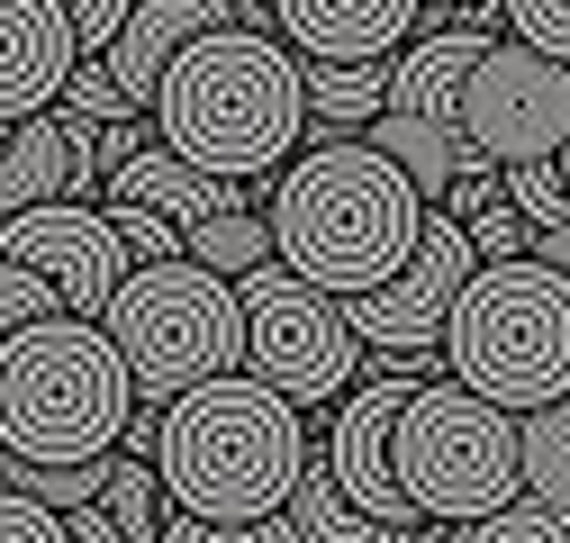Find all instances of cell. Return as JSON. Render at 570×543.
<instances>
[{
	"instance_id": "31",
	"label": "cell",
	"mask_w": 570,
	"mask_h": 543,
	"mask_svg": "<svg viewBox=\"0 0 570 543\" xmlns=\"http://www.w3.org/2000/svg\"><path fill=\"white\" fill-rule=\"evenodd\" d=\"M63 109H73V118H100V127H127V118H136V100L109 82V63H82L73 91H63Z\"/></svg>"
},
{
	"instance_id": "26",
	"label": "cell",
	"mask_w": 570,
	"mask_h": 543,
	"mask_svg": "<svg viewBox=\"0 0 570 543\" xmlns=\"http://www.w3.org/2000/svg\"><path fill=\"white\" fill-rule=\"evenodd\" d=\"M462 543H570V507H543V498H517V507H498L480 516Z\"/></svg>"
},
{
	"instance_id": "34",
	"label": "cell",
	"mask_w": 570,
	"mask_h": 543,
	"mask_svg": "<svg viewBox=\"0 0 570 543\" xmlns=\"http://www.w3.org/2000/svg\"><path fill=\"white\" fill-rule=\"evenodd\" d=\"M552 164H561V181H570V146H561V155H552Z\"/></svg>"
},
{
	"instance_id": "7",
	"label": "cell",
	"mask_w": 570,
	"mask_h": 543,
	"mask_svg": "<svg viewBox=\"0 0 570 543\" xmlns=\"http://www.w3.org/2000/svg\"><path fill=\"white\" fill-rule=\"evenodd\" d=\"M399 481L425 516L480 525L525 498V417L462 381H425L399 417Z\"/></svg>"
},
{
	"instance_id": "16",
	"label": "cell",
	"mask_w": 570,
	"mask_h": 543,
	"mask_svg": "<svg viewBox=\"0 0 570 543\" xmlns=\"http://www.w3.org/2000/svg\"><path fill=\"white\" fill-rule=\"evenodd\" d=\"M91 136H100V118H73V109L10 118V146H0V209L73 199L82 190V164H91Z\"/></svg>"
},
{
	"instance_id": "2",
	"label": "cell",
	"mask_w": 570,
	"mask_h": 543,
	"mask_svg": "<svg viewBox=\"0 0 570 543\" xmlns=\"http://www.w3.org/2000/svg\"><path fill=\"white\" fill-rule=\"evenodd\" d=\"M308 55L281 28H208L155 91V136L218 181H281L308 146Z\"/></svg>"
},
{
	"instance_id": "12",
	"label": "cell",
	"mask_w": 570,
	"mask_h": 543,
	"mask_svg": "<svg viewBox=\"0 0 570 543\" xmlns=\"http://www.w3.org/2000/svg\"><path fill=\"white\" fill-rule=\"evenodd\" d=\"M425 381H416V363H390L381 381H363L344 398V417L326 426V471L344 481V498L363 507V516H381V525H407L416 534V498H407V481H399V417H407V398H416Z\"/></svg>"
},
{
	"instance_id": "29",
	"label": "cell",
	"mask_w": 570,
	"mask_h": 543,
	"mask_svg": "<svg viewBox=\"0 0 570 543\" xmlns=\"http://www.w3.org/2000/svg\"><path fill=\"white\" fill-rule=\"evenodd\" d=\"M0 543H82V534H73V516H63V507L10 490V498H0Z\"/></svg>"
},
{
	"instance_id": "21",
	"label": "cell",
	"mask_w": 570,
	"mask_h": 543,
	"mask_svg": "<svg viewBox=\"0 0 570 543\" xmlns=\"http://www.w3.org/2000/svg\"><path fill=\"white\" fill-rule=\"evenodd\" d=\"M109 525H118V543H164V507H173V490H164V471L155 462H136V453H118V481H109Z\"/></svg>"
},
{
	"instance_id": "23",
	"label": "cell",
	"mask_w": 570,
	"mask_h": 543,
	"mask_svg": "<svg viewBox=\"0 0 570 543\" xmlns=\"http://www.w3.org/2000/svg\"><path fill=\"white\" fill-rule=\"evenodd\" d=\"M109 481H118V453L109 462H10V490H28V498H46V507H100L109 498Z\"/></svg>"
},
{
	"instance_id": "10",
	"label": "cell",
	"mask_w": 570,
	"mask_h": 543,
	"mask_svg": "<svg viewBox=\"0 0 570 543\" xmlns=\"http://www.w3.org/2000/svg\"><path fill=\"white\" fill-rule=\"evenodd\" d=\"M471 272H480L471 227H462L453 209H435V218H425L416 263L399 272V282H381V290H353L344 317L363 326V345H372V354L416 363V354H435L444 335H453V308H462V290H471Z\"/></svg>"
},
{
	"instance_id": "17",
	"label": "cell",
	"mask_w": 570,
	"mask_h": 543,
	"mask_svg": "<svg viewBox=\"0 0 570 543\" xmlns=\"http://www.w3.org/2000/svg\"><path fill=\"white\" fill-rule=\"evenodd\" d=\"M109 199H146V209H164V218H181V227H208V218L245 209V181L199 172L190 155H173L164 136H155V146H136V155L109 172Z\"/></svg>"
},
{
	"instance_id": "27",
	"label": "cell",
	"mask_w": 570,
	"mask_h": 543,
	"mask_svg": "<svg viewBox=\"0 0 570 543\" xmlns=\"http://www.w3.org/2000/svg\"><path fill=\"white\" fill-rule=\"evenodd\" d=\"M109 218L127 227L136 263H181V254H190V227H181V218H164V209H146V199H109Z\"/></svg>"
},
{
	"instance_id": "9",
	"label": "cell",
	"mask_w": 570,
	"mask_h": 543,
	"mask_svg": "<svg viewBox=\"0 0 570 543\" xmlns=\"http://www.w3.org/2000/svg\"><path fill=\"white\" fill-rule=\"evenodd\" d=\"M462 136L489 164H552L570 146V63L525 37H489L462 100Z\"/></svg>"
},
{
	"instance_id": "6",
	"label": "cell",
	"mask_w": 570,
	"mask_h": 543,
	"mask_svg": "<svg viewBox=\"0 0 570 543\" xmlns=\"http://www.w3.org/2000/svg\"><path fill=\"white\" fill-rule=\"evenodd\" d=\"M100 326L118 335V354L136 363V398H146V407H173V398L199 389V381H227V372H245V354H254L245 290L227 282V272H208L199 254H181V263H136Z\"/></svg>"
},
{
	"instance_id": "22",
	"label": "cell",
	"mask_w": 570,
	"mask_h": 543,
	"mask_svg": "<svg viewBox=\"0 0 570 543\" xmlns=\"http://www.w3.org/2000/svg\"><path fill=\"white\" fill-rule=\"evenodd\" d=\"M525 498L570 507V398H552V407L525 417Z\"/></svg>"
},
{
	"instance_id": "3",
	"label": "cell",
	"mask_w": 570,
	"mask_h": 543,
	"mask_svg": "<svg viewBox=\"0 0 570 543\" xmlns=\"http://www.w3.org/2000/svg\"><path fill=\"white\" fill-rule=\"evenodd\" d=\"M308 426H299V398H281L263 372H227V381H199L164 407V444L155 471L173 507L190 516H281L308 481Z\"/></svg>"
},
{
	"instance_id": "24",
	"label": "cell",
	"mask_w": 570,
	"mask_h": 543,
	"mask_svg": "<svg viewBox=\"0 0 570 543\" xmlns=\"http://www.w3.org/2000/svg\"><path fill=\"white\" fill-rule=\"evenodd\" d=\"M164 543H308V534H299L291 507L281 516H190V507H173Z\"/></svg>"
},
{
	"instance_id": "18",
	"label": "cell",
	"mask_w": 570,
	"mask_h": 543,
	"mask_svg": "<svg viewBox=\"0 0 570 543\" xmlns=\"http://www.w3.org/2000/svg\"><path fill=\"white\" fill-rule=\"evenodd\" d=\"M291 516H299V534H308V543H407V525H381V516H363V507L344 498V481L326 471V453L308 462V481H299Z\"/></svg>"
},
{
	"instance_id": "15",
	"label": "cell",
	"mask_w": 570,
	"mask_h": 543,
	"mask_svg": "<svg viewBox=\"0 0 570 543\" xmlns=\"http://www.w3.org/2000/svg\"><path fill=\"white\" fill-rule=\"evenodd\" d=\"M208 28H245V0H136L127 37H118L109 55H91V63H109V82H118L136 109H155V91H164V73H173V55L199 46Z\"/></svg>"
},
{
	"instance_id": "32",
	"label": "cell",
	"mask_w": 570,
	"mask_h": 543,
	"mask_svg": "<svg viewBox=\"0 0 570 543\" xmlns=\"http://www.w3.org/2000/svg\"><path fill=\"white\" fill-rule=\"evenodd\" d=\"M127 19H136V0H73V28H82L91 55H109V46L127 37Z\"/></svg>"
},
{
	"instance_id": "13",
	"label": "cell",
	"mask_w": 570,
	"mask_h": 543,
	"mask_svg": "<svg viewBox=\"0 0 570 543\" xmlns=\"http://www.w3.org/2000/svg\"><path fill=\"white\" fill-rule=\"evenodd\" d=\"M82 63H91V46L73 28V0H0V109L10 118L63 109Z\"/></svg>"
},
{
	"instance_id": "4",
	"label": "cell",
	"mask_w": 570,
	"mask_h": 543,
	"mask_svg": "<svg viewBox=\"0 0 570 543\" xmlns=\"http://www.w3.org/2000/svg\"><path fill=\"white\" fill-rule=\"evenodd\" d=\"M136 363L100 317H46L0 345V444L10 462H109L136 426Z\"/></svg>"
},
{
	"instance_id": "14",
	"label": "cell",
	"mask_w": 570,
	"mask_h": 543,
	"mask_svg": "<svg viewBox=\"0 0 570 543\" xmlns=\"http://www.w3.org/2000/svg\"><path fill=\"white\" fill-rule=\"evenodd\" d=\"M272 19L317 63H390L399 46H416L425 0H272Z\"/></svg>"
},
{
	"instance_id": "5",
	"label": "cell",
	"mask_w": 570,
	"mask_h": 543,
	"mask_svg": "<svg viewBox=\"0 0 570 543\" xmlns=\"http://www.w3.org/2000/svg\"><path fill=\"white\" fill-rule=\"evenodd\" d=\"M444 363L462 389L517 407V417L570 398V272H552L543 254L480 263L453 308Z\"/></svg>"
},
{
	"instance_id": "25",
	"label": "cell",
	"mask_w": 570,
	"mask_h": 543,
	"mask_svg": "<svg viewBox=\"0 0 570 543\" xmlns=\"http://www.w3.org/2000/svg\"><path fill=\"white\" fill-rule=\"evenodd\" d=\"M0 317H10V335H19V326H46V317H73V308H63V290H55V272H37V263H10V254H0Z\"/></svg>"
},
{
	"instance_id": "28",
	"label": "cell",
	"mask_w": 570,
	"mask_h": 543,
	"mask_svg": "<svg viewBox=\"0 0 570 543\" xmlns=\"http://www.w3.org/2000/svg\"><path fill=\"white\" fill-rule=\"evenodd\" d=\"M508 199H517L534 227H561V218H570V181H561V164H508Z\"/></svg>"
},
{
	"instance_id": "11",
	"label": "cell",
	"mask_w": 570,
	"mask_h": 543,
	"mask_svg": "<svg viewBox=\"0 0 570 543\" xmlns=\"http://www.w3.org/2000/svg\"><path fill=\"white\" fill-rule=\"evenodd\" d=\"M0 254L10 263H37L55 272V290L73 317H109V299L127 290V227L109 209H91V199H46V209H10L0 218Z\"/></svg>"
},
{
	"instance_id": "30",
	"label": "cell",
	"mask_w": 570,
	"mask_h": 543,
	"mask_svg": "<svg viewBox=\"0 0 570 543\" xmlns=\"http://www.w3.org/2000/svg\"><path fill=\"white\" fill-rule=\"evenodd\" d=\"M498 19H508L525 46H543V55H561V63H570V0H508Z\"/></svg>"
},
{
	"instance_id": "1",
	"label": "cell",
	"mask_w": 570,
	"mask_h": 543,
	"mask_svg": "<svg viewBox=\"0 0 570 543\" xmlns=\"http://www.w3.org/2000/svg\"><path fill=\"white\" fill-rule=\"evenodd\" d=\"M272 236H281V263L308 272L317 290L353 299V290H381L416 263L425 245V218L435 199L416 190L407 164H390L372 136H344V127H308L299 164L272 181Z\"/></svg>"
},
{
	"instance_id": "20",
	"label": "cell",
	"mask_w": 570,
	"mask_h": 543,
	"mask_svg": "<svg viewBox=\"0 0 570 543\" xmlns=\"http://www.w3.org/2000/svg\"><path fill=\"white\" fill-rule=\"evenodd\" d=\"M190 254H199L208 272H227V282H245V272L281 263V236H272V218H254V209H227V218L190 227Z\"/></svg>"
},
{
	"instance_id": "8",
	"label": "cell",
	"mask_w": 570,
	"mask_h": 543,
	"mask_svg": "<svg viewBox=\"0 0 570 543\" xmlns=\"http://www.w3.org/2000/svg\"><path fill=\"white\" fill-rule=\"evenodd\" d=\"M236 290H245V335H254L245 372H263L281 398H299V407L353 398V372L372 363V345H363V326L344 317L335 290H317L308 272H291V263L245 272Z\"/></svg>"
},
{
	"instance_id": "33",
	"label": "cell",
	"mask_w": 570,
	"mask_h": 543,
	"mask_svg": "<svg viewBox=\"0 0 570 543\" xmlns=\"http://www.w3.org/2000/svg\"><path fill=\"white\" fill-rule=\"evenodd\" d=\"M534 254H543L552 272H570V218H561V227H543V236H534Z\"/></svg>"
},
{
	"instance_id": "19",
	"label": "cell",
	"mask_w": 570,
	"mask_h": 543,
	"mask_svg": "<svg viewBox=\"0 0 570 543\" xmlns=\"http://www.w3.org/2000/svg\"><path fill=\"white\" fill-rule=\"evenodd\" d=\"M308 109H317V127H372L381 109H390V63H317L308 55Z\"/></svg>"
}]
</instances>
